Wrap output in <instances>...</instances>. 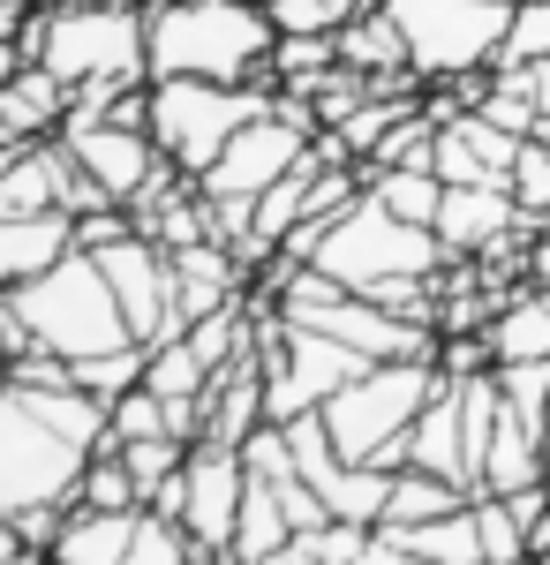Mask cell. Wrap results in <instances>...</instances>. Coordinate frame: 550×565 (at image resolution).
I'll use <instances>...</instances> for the list:
<instances>
[{"instance_id":"31","label":"cell","mask_w":550,"mask_h":565,"mask_svg":"<svg viewBox=\"0 0 550 565\" xmlns=\"http://www.w3.org/2000/svg\"><path fill=\"white\" fill-rule=\"evenodd\" d=\"M475 535H483V565H528V535H520L506 498L475 490Z\"/></svg>"},{"instance_id":"34","label":"cell","mask_w":550,"mask_h":565,"mask_svg":"<svg viewBox=\"0 0 550 565\" xmlns=\"http://www.w3.org/2000/svg\"><path fill=\"white\" fill-rule=\"evenodd\" d=\"M512 61H550V0H512L506 45H498L490 68H512Z\"/></svg>"},{"instance_id":"25","label":"cell","mask_w":550,"mask_h":565,"mask_svg":"<svg viewBox=\"0 0 550 565\" xmlns=\"http://www.w3.org/2000/svg\"><path fill=\"white\" fill-rule=\"evenodd\" d=\"M408 551L423 565H483V535H475V498H467L461 513H445V521H423V527H392Z\"/></svg>"},{"instance_id":"37","label":"cell","mask_w":550,"mask_h":565,"mask_svg":"<svg viewBox=\"0 0 550 565\" xmlns=\"http://www.w3.org/2000/svg\"><path fill=\"white\" fill-rule=\"evenodd\" d=\"M520 271H528V287H550V226H536V242H528Z\"/></svg>"},{"instance_id":"5","label":"cell","mask_w":550,"mask_h":565,"mask_svg":"<svg viewBox=\"0 0 550 565\" xmlns=\"http://www.w3.org/2000/svg\"><path fill=\"white\" fill-rule=\"evenodd\" d=\"M437 392V362H370L355 385H339L317 415L332 430L339 460H370V468H400V437L415 430V415Z\"/></svg>"},{"instance_id":"32","label":"cell","mask_w":550,"mask_h":565,"mask_svg":"<svg viewBox=\"0 0 550 565\" xmlns=\"http://www.w3.org/2000/svg\"><path fill=\"white\" fill-rule=\"evenodd\" d=\"M121 460H128V476H136V490H144V505H151V498L181 476L189 437H136V445H121Z\"/></svg>"},{"instance_id":"24","label":"cell","mask_w":550,"mask_h":565,"mask_svg":"<svg viewBox=\"0 0 550 565\" xmlns=\"http://www.w3.org/2000/svg\"><path fill=\"white\" fill-rule=\"evenodd\" d=\"M287 535H295V521H287L279 490L250 476V490H242V513H234V543H226V565H256V558H272V551H279Z\"/></svg>"},{"instance_id":"44","label":"cell","mask_w":550,"mask_h":565,"mask_svg":"<svg viewBox=\"0 0 550 565\" xmlns=\"http://www.w3.org/2000/svg\"><path fill=\"white\" fill-rule=\"evenodd\" d=\"M53 8H61V0H53Z\"/></svg>"},{"instance_id":"28","label":"cell","mask_w":550,"mask_h":565,"mask_svg":"<svg viewBox=\"0 0 550 565\" xmlns=\"http://www.w3.org/2000/svg\"><path fill=\"white\" fill-rule=\"evenodd\" d=\"M76 505H98V513H144V490H136V476H128L121 445H98V452H91L84 482H76Z\"/></svg>"},{"instance_id":"20","label":"cell","mask_w":550,"mask_h":565,"mask_svg":"<svg viewBox=\"0 0 550 565\" xmlns=\"http://www.w3.org/2000/svg\"><path fill=\"white\" fill-rule=\"evenodd\" d=\"M68 121V84L53 76V68H15L8 84H0V129L23 136V143H39V136H61Z\"/></svg>"},{"instance_id":"12","label":"cell","mask_w":550,"mask_h":565,"mask_svg":"<svg viewBox=\"0 0 550 565\" xmlns=\"http://www.w3.org/2000/svg\"><path fill=\"white\" fill-rule=\"evenodd\" d=\"M437 242H445V257L453 264H490L506 257L520 234H536V218H520L512 204V189H490V181H445V204H437V226H430Z\"/></svg>"},{"instance_id":"11","label":"cell","mask_w":550,"mask_h":565,"mask_svg":"<svg viewBox=\"0 0 550 565\" xmlns=\"http://www.w3.org/2000/svg\"><path fill=\"white\" fill-rule=\"evenodd\" d=\"M61 143H68V159L98 181V196L106 204H136L151 174L167 167V151L151 143V129H128V121H61Z\"/></svg>"},{"instance_id":"16","label":"cell","mask_w":550,"mask_h":565,"mask_svg":"<svg viewBox=\"0 0 550 565\" xmlns=\"http://www.w3.org/2000/svg\"><path fill=\"white\" fill-rule=\"evenodd\" d=\"M400 468H430V476L475 490V482H467V430H461V377H445V370H437L430 407L415 415V430L400 437Z\"/></svg>"},{"instance_id":"22","label":"cell","mask_w":550,"mask_h":565,"mask_svg":"<svg viewBox=\"0 0 550 565\" xmlns=\"http://www.w3.org/2000/svg\"><path fill=\"white\" fill-rule=\"evenodd\" d=\"M528 482H550L543 468V437L528 430L520 415H498V437H490V452H483V476H475V490H490V498H512V490H528Z\"/></svg>"},{"instance_id":"29","label":"cell","mask_w":550,"mask_h":565,"mask_svg":"<svg viewBox=\"0 0 550 565\" xmlns=\"http://www.w3.org/2000/svg\"><path fill=\"white\" fill-rule=\"evenodd\" d=\"M144 362H151V348L144 340H128V348H106V354H84V362H68L76 370V385L91 392V399H121V392H136L144 385Z\"/></svg>"},{"instance_id":"30","label":"cell","mask_w":550,"mask_h":565,"mask_svg":"<svg viewBox=\"0 0 550 565\" xmlns=\"http://www.w3.org/2000/svg\"><path fill=\"white\" fill-rule=\"evenodd\" d=\"M106 430H114V445H136V437H181V415H173L151 385H136V392H121V399L106 407ZM189 445H197V437H189Z\"/></svg>"},{"instance_id":"6","label":"cell","mask_w":550,"mask_h":565,"mask_svg":"<svg viewBox=\"0 0 550 565\" xmlns=\"http://www.w3.org/2000/svg\"><path fill=\"white\" fill-rule=\"evenodd\" d=\"M84 468H91V445H76L68 430H53L15 385L0 392V521L68 513Z\"/></svg>"},{"instance_id":"14","label":"cell","mask_w":550,"mask_h":565,"mask_svg":"<svg viewBox=\"0 0 550 565\" xmlns=\"http://www.w3.org/2000/svg\"><path fill=\"white\" fill-rule=\"evenodd\" d=\"M520 143H528V136H506L490 114L461 106V114H445V121H437L430 167H437V181H453V189H461V181H490V189H506Z\"/></svg>"},{"instance_id":"19","label":"cell","mask_w":550,"mask_h":565,"mask_svg":"<svg viewBox=\"0 0 550 565\" xmlns=\"http://www.w3.org/2000/svg\"><path fill=\"white\" fill-rule=\"evenodd\" d=\"M339 61H347L355 76L384 84V90H408V84H415V68H408V39H400V23H392L384 8H362V15L339 31Z\"/></svg>"},{"instance_id":"41","label":"cell","mask_w":550,"mask_h":565,"mask_svg":"<svg viewBox=\"0 0 550 565\" xmlns=\"http://www.w3.org/2000/svg\"><path fill=\"white\" fill-rule=\"evenodd\" d=\"M543 468H550V399H543Z\"/></svg>"},{"instance_id":"42","label":"cell","mask_w":550,"mask_h":565,"mask_svg":"<svg viewBox=\"0 0 550 565\" xmlns=\"http://www.w3.org/2000/svg\"><path fill=\"white\" fill-rule=\"evenodd\" d=\"M536 143H550V114H536Z\"/></svg>"},{"instance_id":"4","label":"cell","mask_w":550,"mask_h":565,"mask_svg":"<svg viewBox=\"0 0 550 565\" xmlns=\"http://www.w3.org/2000/svg\"><path fill=\"white\" fill-rule=\"evenodd\" d=\"M309 264L325 271V279H339L347 295H370L378 279H437L445 271V242L430 234V226H408V218H392L362 189L347 212L325 218V234H317V249H309Z\"/></svg>"},{"instance_id":"13","label":"cell","mask_w":550,"mask_h":565,"mask_svg":"<svg viewBox=\"0 0 550 565\" xmlns=\"http://www.w3.org/2000/svg\"><path fill=\"white\" fill-rule=\"evenodd\" d=\"M242 490H250L242 452H234V445H212V437H197L189 460H181V513H173V521L189 527L204 551L226 558V543H234V513H242Z\"/></svg>"},{"instance_id":"40","label":"cell","mask_w":550,"mask_h":565,"mask_svg":"<svg viewBox=\"0 0 550 565\" xmlns=\"http://www.w3.org/2000/svg\"><path fill=\"white\" fill-rule=\"evenodd\" d=\"M15 551H31V543L15 535V521H0V558H15Z\"/></svg>"},{"instance_id":"17","label":"cell","mask_w":550,"mask_h":565,"mask_svg":"<svg viewBox=\"0 0 550 565\" xmlns=\"http://www.w3.org/2000/svg\"><path fill=\"white\" fill-rule=\"evenodd\" d=\"M76 249V218L68 212H23V218H0V287H23Z\"/></svg>"},{"instance_id":"43","label":"cell","mask_w":550,"mask_h":565,"mask_svg":"<svg viewBox=\"0 0 550 565\" xmlns=\"http://www.w3.org/2000/svg\"><path fill=\"white\" fill-rule=\"evenodd\" d=\"M528 565H550V551H536V558H528Z\"/></svg>"},{"instance_id":"21","label":"cell","mask_w":550,"mask_h":565,"mask_svg":"<svg viewBox=\"0 0 550 565\" xmlns=\"http://www.w3.org/2000/svg\"><path fill=\"white\" fill-rule=\"evenodd\" d=\"M483 340H490V370H506V362H550V287H528V295L498 302V317L483 324Z\"/></svg>"},{"instance_id":"10","label":"cell","mask_w":550,"mask_h":565,"mask_svg":"<svg viewBox=\"0 0 550 565\" xmlns=\"http://www.w3.org/2000/svg\"><path fill=\"white\" fill-rule=\"evenodd\" d=\"M98 271H106V287H114V302H121L128 332L144 340V348H159V340H173L181 324H173V271H167V249L128 218L121 234H106L98 249Z\"/></svg>"},{"instance_id":"26","label":"cell","mask_w":550,"mask_h":565,"mask_svg":"<svg viewBox=\"0 0 550 565\" xmlns=\"http://www.w3.org/2000/svg\"><path fill=\"white\" fill-rule=\"evenodd\" d=\"M370 196L392 218H408V226H437L445 181H437V167H384V174H370Z\"/></svg>"},{"instance_id":"8","label":"cell","mask_w":550,"mask_h":565,"mask_svg":"<svg viewBox=\"0 0 550 565\" xmlns=\"http://www.w3.org/2000/svg\"><path fill=\"white\" fill-rule=\"evenodd\" d=\"M384 15L400 23L408 39V68L415 84H461V76H483L506 45L512 8L506 0H378Z\"/></svg>"},{"instance_id":"38","label":"cell","mask_w":550,"mask_h":565,"mask_svg":"<svg viewBox=\"0 0 550 565\" xmlns=\"http://www.w3.org/2000/svg\"><path fill=\"white\" fill-rule=\"evenodd\" d=\"M256 565H325V558H317V551H309L302 535H287V543H279L272 558H256Z\"/></svg>"},{"instance_id":"9","label":"cell","mask_w":550,"mask_h":565,"mask_svg":"<svg viewBox=\"0 0 550 565\" xmlns=\"http://www.w3.org/2000/svg\"><path fill=\"white\" fill-rule=\"evenodd\" d=\"M309 151H317V121H309V106L272 98V114L242 121V129H234V143H226L212 167L197 174V189H204V196H219V204H256V196H264L279 174H295Z\"/></svg>"},{"instance_id":"35","label":"cell","mask_w":550,"mask_h":565,"mask_svg":"<svg viewBox=\"0 0 550 565\" xmlns=\"http://www.w3.org/2000/svg\"><path fill=\"white\" fill-rule=\"evenodd\" d=\"M302 543H309V551H317L325 565H355V558H362V543H370V527H355V521H325V527H309Z\"/></svg>"},{"instance_id":"2","label":"cell","mask_w":550,"mask_h":565,"mask_svg":"<svg viewBox=\"0 0 550 565\" xmlns=\"http://www.w3.org/2000/svg\"><path fill=\"white\" fill-rule=\"evenodd\" d=\"M264 0H151V76H204V84H264L272 61Z\"/></svg>"},{"instance_id":"33","label":"cell","mask_w":550,"mask_h":565,"mask_svg":"<svg viewBox=\"0 0 550 565\" xmlns=\"http://www.w3.org/2000/svg\"><path fill=\"white\" fill-rule=\"evenodd\" d=\"M506 189H512V204H520V218L550 226V143H536V136L520 143V159H512Z\"/></svg>"},{"instance_id":"7","label":"cell","mask_w":550,"mask_h":565,"mask_svg":"<svg viewBox=\"0 0 550 565\" xmlns=\"http://www.w3.org/2000/svg\"><path fill=\"white\" fill-rule=\"evenodd\" d=\"M272 84H204V76H151V143L197 181L242 121L272 114Z\"/></svg>"},{"instance_id":"23","label":"cell","mask_w":550,"mask_h":565,"mask_svg":"<svg viewBox=\"0 0 550 565\" xmlns=\"http://www.w3.org/2000/svg\"><path fill=\"white\" fill-rule=\"evenodd\" d=\"M475 490L461 482L430 476V468H392V498H384V521L378 527H423V521H445V513H461Z\"/></svg>"},{"instance_id":"45","label":"cell","mask_w":550,"mask_h":565,"mask_svg":"<svg viewBox=\"0 0 550 565\" xmlns=\"http://www.w3.org/2000/svg\"><path fill=\"white\" fill-rule=\"evenodd\" d=\"M0 295H8V287H0Z\"/></svg>"},{"instance_id":"27","label":"cell","mask_w":550,"mask_h":565,"mask_svg":"<svg viewBox=\"0 0 550 565\" xmlns=\"http://www.w3.org/2000/svg\"><path fill=\"white\" fill-rule=\"evenodd\" d=\"M362 8H378V0H264L279 39H339Z\"/></svg>"},{"instance_id":"1","label":"cell","mask_w":550,"mask_h":565,"mask_svg":"<svg viewBox=\"0 0 550 565\" xmlns=\"http://www.w3.org/2000/svg\"><path fill=\"white\" fill-rule=\"evenodd\" d=\"M23 53L53 68L68 90L84 84H151V8H128V0H45L39 15L15 31Z\"/></svg>"},{"instance_id":"39","label":"cell","mask_w":550,"mask_h":565,"mask_svg":"<svg viewBox=\"0 0 550 565\" xmlns=\"http://www.w3.org/2000/svg\"><path fill=\"white\" fill-rule=\"evenodd\" d=\"M45 0H0V31H8V39H15V31H23V23H31V15H39Z\"/></svg>"},{"instance_id":"18","label":"cell","mask_w":550,"mask_h":565,"mask_svg":"<svg viewBox=\"0 0 550 565\" xmlns=\"http://www.w3.org/2000/svg\"><path fill=\"white\" fill-rule=\"evenodd\" d=\"M128 543H136V513H98V505H68L53 543H45V565H121Z\"/></svg>"},{"instance_id":"3","label":"cell","mask_w":550,"mask_h":565,"mask_svg":"<svg viewBox=\"0 0 550 565\" xmlns=\"http://www.w3.org/2000/svg\"><path fill=\"white\" fill-rule=\"evenodd\" d=\"M8 302H15V317L31 324V340L53 348L61 362H84V354H106V348H128V340H136L91 249H68L53 271L8 287Z\"/></svg>"},{"instance_id":"46","label":"cell","mask_w":550,"mask_h":565,"mask_svg":"<svg viewBox=\"0 0 550 565\" xmlns=\"http://www.w3.org/2000/svg\"><path fill=\"white\" fill-rule=\"evenodd\" d=\"M506 8H512V0H506Z\"/></svg>"},{"instance_id":"15","label":"cell","mask_w":550,"mask_h":565,"mask_svg":"<svg viewBox=\"0 0 550 565\" xmlns=\"http://www.w3.org/2000/svg\"><path fill=\"white\" fill-rule=\"evenodd\" d=\"M167 271H173V324H181V332H189L197 317H212V309L242 302V287H250V264L234 257L226 242L167 249Z\"/></svg>"},{"instance_id":"36","label":"cell","mask_w":550,"mask_h":565,"mask_svg":"<svg viewBox=\"0 0 550 565\" xmlns=\"http://www.w3.org/2000/svg\"><path fill=\"white\" fill-rule=\"evenodd\" d=\"M355 565H423V558H415L392 527H370V543H362V558H355Z\"/></svg>"}]
</instances>
